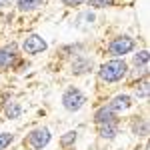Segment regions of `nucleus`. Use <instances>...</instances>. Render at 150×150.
I'll return each mask as SVG.
<instances>
[{
    "mask_svg": "<svg viewBox=\"0 0 150 150\" xmlns=\"http://www.w3.org/2000/svg\"><path fill=\"white\" fill-rule=\"evenodd\" d=\"M94 122H96V126H100V124L118 122V118H116V112H112L108 106H102V108L96 110V114H94Z\"/></svg>",
    "mask_w": 150,
    "mask_h": 150,
    "instance_id": "nucleus-8",
    "label": "nucleus"
},
{
    "mask_svg": "<svg viewBox=\"0 0 150 150\" xmlns=\"http://www.w3.org/2000/svg\"><path fill=\"white\" fill-rule=\"evenodd\" d=\"M4 114H6V118H10V120H16V118H20V114H22V106L18 102H8L4 106Z\"/></svg>",
    "mask_w": 150,
    "mask_h": 150,
    "instance_id": "nucleus-12",
    "label": "nucleus"
},
{
    "mask_svg": "<svg viewBox=\"0 0 150 150\" xmlns=\"http://www.w3.org/2000/svg\"><path fill=\"white\" fill-rule=\"evenodd\" d=\"M50 140H52L50 130H48L46 126H42V128H34V130L28 134L26 142H28L34 150H42V148H46L48 144H50Z\"/></svg>",
    "mask_w": 150,
    "mask_h": 150,
    "instance_id": "nucleus-5",
    "label": "nucleus"
},
{
    "mask_svg": "<svg viewBox=\"0 0 150 150\" xmlns=\"http://www.w3.org/2000/svg\"><path fill=\"white\" fill-rule=\"evenodd\" d=\"M118 134V122H110V124H100L98 126V136L104 140H112Z\"/></svg>",
    "mask_w": 150,
    "mask_h": 150,
    "instance_id": "nucleus-11",
    "label": "nucleus"
},
{
    "mask_svg": "<svg viewBox=\"0 0 150 150\" xmlns=\"http://www.w3.org/2000/svg\"><path fill=\"white\" fill-rule=\"evenodd\" d=\"M90 70H92V58H88V56L74 58V62H72V72H74L76 76H80V74H88Z\"/></svg>",
    "mask_w": 150,
    "mask_h": 150,
    "instance_id": "nucleus-9",
    "label": "nucleus"
},
{
    "mask_svg": "<svg viewBox=\"0 0 150 150\" xmlns=\"http://www.w3.org/2000/svg\"><path fill=\"white\" fill-rule=\"evenodd\" d=\"M148 58H150L148 50H140L138 54H134V64L140 66L142 70H148Z\"/></svg>",
    "mask_w": 150,
    "mask_h": 150,
    "instance_id": "nucleus-14",
    "label": "nucleus"
},
{
    "mask_svg": "<svg viewBox=\"0 0 150 150\" xmlns=\"http://www.w3.org/2000/svg\"><path fill=\"white\" fill-rule=\"evenodd\" d=\"M16 56H18V46L14 42L8 44V46H4V48H0V72L10 68L12 62L16 60Z\"/></svg>",
    "mask_w": 150,
    "mask_h": 150,
    "instance_id": "nucleus-6",
    "label": "nucleus"
},
{
    "mask_svg": "<svg viewBox=\"0 0 150 150\" xmlns=\"http://www.w3.org/2000/svg\"><path fill=\"white\" fill-rule=\"evenodd\" d=\"M134 134H136V136H146V134H148V122H146V120H140V124L136 122V124H134Z\"/></svg>",
    "mask_w": 150,
    "mask_h": 150,
    "instance_id": "nucleus-17",
    "label": "nucleus"
},
{
    "mask_svg": "<svg viewBox=\"0 0 150 150\" xmlns=\"http://www.w3.org/2000/svg\"><path fill=\"white\" fill-rule=\"evenodd\" d=\"M64 6H70V8H74V6H80L84 2H88V0H60Z\"/></svg>",
    "mask_w": 150,
    "mask_h": 150,
    "instance_id": "nucleus-19",
    "label": "nucleus"
},
{
    "mask_svg": "<svg viewBox=\"0 0 150 150\" xmlns=\"http://www.w3.org/2000/svg\"><path fill=\"white\" fill-rule=\"evenodd\" d=\"M106 106H108L112 112H116V114H118V112H122V110H128V108L132 106V98H130L128 94H118V96H114V98H112L110 102L106 104Z\"/></svg>",
    "mask_w": 150,
    "mask_h": 150,
    "instance_id": "nucleus-7",
    "label": "nucleus"
},
{
    "mask_svg": "<svg viewBox=\"0 0 150 150\" xmlns=\"http://www.w3.org/2000/svg\"><path fill=\"white\" fill-rule=\"evenodd\" d=\"M86 104V94L80 88H68L62 94V106L68 112H78L82 106Z\"/></svg>",
    "mask_w": 150,
    "mask_h": 150,
    "instance_id": "nucleus-2",
    "label": "nucleus"
},
{
    "mask_svg": "<svg viewBox=\"0 0 150 150\" xmlns=\"http://www.w3.org/2000/svg\"><path fill=\"white\" fill-rule=\"evenodd\" d=\"M128 72V64L124 62V58H112L108 62H104L100 70H98V76L104 82H118L126 76Z\"/></svg>",
    "mask_w": 150,
    "mask_h": 150,
    "instance_id": "nucleus-1",
    "label": "nucleus"
},
{
    "mask_svg": "<svg viewBox=\"0 0 150 150\" xmlns=\"http://www.w3.org/2000/svg\"><path fill=\"white\" fill-rule=\"evenodd\" d=\"M12 140H14V134H10V132H2V134H0V150H6L12 144Z\"/></svg>",
    "mask_w": 150,
    "mask_h": 150,
    "instance_id": "nucleus-16",
    "label": "nucleus"
},
{
    "mask_svg": "<svg viewBox=\"0 0 150 150\" xmlns=\"http://www.w3.org/2000/svg\"><path fill=\"white\" fill-rule=\"evenodd\" d=\"M92 8H108V6H114L116 0H88Z\"/></svg>",
    "mask_w": 150,
    "mask_h": 150,
    "instance_id": "nucleus-18",
    "label": "nucleus"
},
{
    "mask_svg": "<svg viewBox=\"0 0 150 150\" xmlns=\"http://www.w3.org/2000/svg\"><path fill=\"white\" fill-rule=\"evenodd\" d=\"M48 48V42L42 38L40 34H28L22 40V50L24 54H30V56H36V54H42Z\"/></svg>",
    "mask_w": 150,
    "mask_h": 150,
    "instance_id": "nucleus-4",
    "label": "nucleus"
},
{
    "mask_svg": "<svg viewBox=\"0 0 150 150\" xmlns=\"http://www.w3.org/2000/svg\"><path fill=\"white\" fill-rule=\"evenodd\" d=\"M46 2L48 0H16V6H18V10H22V12H32V10L42 8Z\"/></svg>",
    "mask_w": 150,
    "mask_h": 150,
    "instance_id": "nucleus-10",
    "label": "nucleus"
},
{
    "mask_svg": "<svg viewBox=\"0 0 150 150\" xmlns=\"http://www.w3.org/2000/svg\"><path fill=\"white\" fill-rule=\"evenodd\" d=\"M136 48V40L130 36H118L108 44V54L112 58H122L124 54H130Z\"/></svg>",
    "mask_w": 150,
    "mask_h": 150,
    "instance_id": "nucleus-3",
    "label": "nucleus"
},
{
    "mask_svg": "<svg viewBox=\"0 0 150 150\" xmlns=\"http://www.w3.org/2000/svg\"><path fill=\"white\" fill-rule=\"evenodd\" d=\"M10 4H12V0H0V10L2 8H8Z\"/></svg>",
    "mask_w": 150,
    "mask_h": 150,
    "instance_id": "nucleus-20",
    "label": "nucleus"
},
{
    "mask_svg": "<svg viewBox=\"0 0 150 150\" xmlns=\"http://www.w3.org/2000/svg\"><path fill=\"white\" fill-rule=\"evenodd\" d=\"M136 98H148V74H144V78L140 80V84H136Z\"/></svg>",
    "mask_w": 150,
    "mask_h": 150,
    "instance_id": "nucleus-13",
    "label": "nucleus"
},
{
    "mask_svg": "<svg viewBox=\"0 0 150 150\" xmlns=\"http://www.w3.org/2000/svg\"><path fill=\"white\" fill-rule=\"evenodd\" d=\"M76 138H78V132H76V130H68V132L60 138V144H62L64 148H68V146H72V144L76 142Z\"/></svg>",
    "mask_w": 150,
    "mask_h": 150,
    "instance_id": "nucleus-15",
    "label": "nucleus"
}]
</instances>
